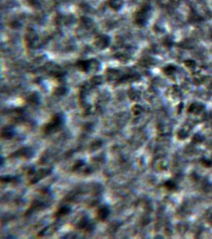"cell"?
Segmentation results:
<instances>
[{
	"label": "cell",
	"instance_id": "cell-2",
	"mask_svg": "<svg viewBox=\"0 0 212 239\" xmlns=\"http://www.w3.org/2000/svg\"><path fill=\"white\" fill-rule=\"evenodd\" d=\"M110 43V38L106 35H101L97 37L95 42V45L99 49L106 48Z\"/></svg>",
	"mask_w": 212,
	"mask_h": 239
},
{
	"label": "cell",
	"instance_id": "cell-3",
	"mask_svg": "<svg viewBox=\"0 0 212 239\" xmlns=\"http://www.w3.org/2000/svg\"><path fill=\"white\" fill-rule=\"evenodd\" d=\"M119 72L114 69H110L106 72V75L109 80H116L118 77Z\"/></svg>",
	"mask_w": 212,
	"mask_h": 239
},
{
	"label": "cell",
	"instance_id": "cell-1",
	"mask_svg": "<svg viewBox=\"0 0 212 239\" xmlns=\"http://www.w3.org/2000/svg\"><path fill=\"white\" fill-rule=\"evenodd\" d=\"M80 69L86 72H96L100 69V62L96 59L80 61L77 65Z\"/></svg>",
	"mask_w": 212,
	"mask_h": 239
},
{
	"label": "cell",
	"instance_id": "cell-4",
	"mask_svg": "<svg viewBox=\"0 0 212 239\" xmlns=\"http://www.w3.org/2000/svg\"><path fill=\"white\" fill-rule=\"evenodd\" d=\"M103 79L102 76H95L92 78L90 80V84L93 85H99L103 83Z\"/></svg>",
	"mask_w": 212,
	"mask_h": 239
}]
</instances>
